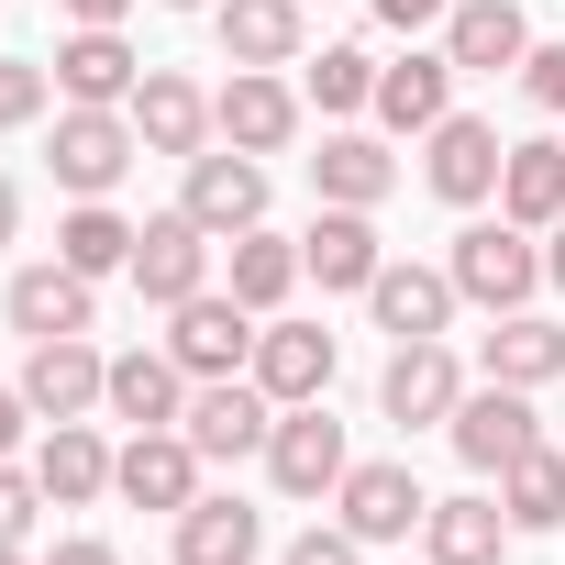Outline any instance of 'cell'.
<instances>
[{
  "mask_svg": "<svg viewBox=\"0 0 565 565\" xmlns=\"http://www.w3.org/2000/svg\"><path fill=\"white\" fill-rule=\"evenodd\" d=\"M311 67V100L322 111H377V56L366 45H322V56H300Z\"/></svg>",
  "mask_w": 565,
  "mask_h": 565,
  "instance_id": "cell-34",
  "label": "cell"
},
{
  "mask_svg": "<svg viewBox=\"0 0 565 565\" xmlns=\"http://www.w3.org/2000/svg\"><path fill=\"white\" fill-rule=\"evenodd\" d=\"M444 111H455V56H422L411 45L399 67H377V122L388 134H433Z\"/></svg>",
  "mask_w": 565,
  "mask_h": 565,
  "instance_id": "cell-27",
  "label": "cell"
},
{
  "mask_svg": "<svg viewBox=\"0 0 565 565\" xmlns=\"http://www.w3.org/2000/svg\"><path fill=\"white\" fill-rule=\"evenodd\" d=\"M178 211H189L200 233H222V244H233V233H255V222H266V167H255L244 145H233V156H211V145H200V156H189Z\"/></svg>",
  "mask_w": 565,
  "mask_h": 565,
  "instance_id": "cell-9",
  "label": "cell"
},
{
  "mask_svg": "<svg viewBox=\"0 0 565 565\" xmlns=\"http://www.w3.org/2000/svg\"><path fill=\"white\" fill-rule=\"evenodd\" d=\"M167 322H178V333H167V355H178L189 377H244V366H255V333H266L233 289H200V300H178Z\"/></svg>",
  "mask_w": 565,
  "mask_h": 565,
  "instance_id": "cell-3",
  "label": "cell"
},
{
  "mask_svg": "<svg viewBox=\"0 0 565 565\" xmlns=\"http://www.w3.org/2000/svg\"><path fill=\"white\" fill-rule=\"evenodd\" d=\"M45 565H122V554H111V543H100V532H78V543H56V554H45Z\"/></svg>",
  "mask_w": 565,
  "mask_h": 565,
  "instance_id": "cell-41",
  "label": "cell"
},
{
  "mask_svg": "<svg viewBox=\"0 0 565 565\" xmlns=\"http://www.w3.org/2000/svg\"><path fill=\"white\" fill-rule=\"evenodd\" d=\"M366 311H377V333H399V344H433V333H444L466 300H455V266H399V255H388V266L366 277Z\"/></svg>",
  "mask_w": 565,
  "mask_h": 565,
  "instance_id": "cell-14",
  "label": "cell"
},
{
  "mask_svg": "<svg viewBox=\"0 0 565 565\" xmlns=\"http://www.w3.org/2000/svg\"><path fill=\"white\" fill-rule=\"evenodd\" d=\"M444 56L466 67V78H521V56H532V23H521V0H466V12H444Z\"/></svg>",
  "mask_w": 565,
  "mask_h": 565,
  "instance_id": "cell-21",
  "label": "cell"
},
{
  "mask_svg": "<svg viewBox=\"0 0 565 565\" xmlns=\"http://www.w3.org/2000/svg\"><path fill=\"white\" fill-rule=\"evenodd\" d=\"M311 189H322L333 211H377V200L399 189V156H388L377 134H322V156H311Z\"/></svg>",
  "mask_w": 565,
  "mask_h": 565,
  "instance_id": "cell-22",
  "label": "cell"
},
{
  "mask_svg": "<svg viewBox=\"0 0 565 565\" xmlns=\"http://www.w3.org/2000/svg\"><path fill=\"white\" fill-rule=\"evenodd\" d=\"M366 12H377L388 34H422V23H444V0H366Z\"/></svg>",
  "mask_w": 565,
  "mask_h": 565,
  "instance_id": "cell-39",
  "label": "cell"
},
{
  "mask_svg": "<svg viewBox=\"0 0 565 565\" xmlns=\"http://www.w3.org/2000/svg\"><path fill=\"white\" fill-rule=\"evenodd\" d=\"M134 233H145V222H122L111 200H78V211L56 222V255H67L78 277H111V266H134Z\"/></svg>",
  "mask_w": 565,
  "mask_h": 565,
  "instance_id": "cell-33",
  "label": "cell"
},
{
  "mask_svg": "<svg viewBox=\"0 0 565 565\" xmlns=\"http://www.w3.org/2000/svg\"><path fill=\"white\" fill-rule=\"evenodd\" d=\"M167 12H211V0H167Z\"/></svg>",
  "mask_w": 565,
  "mask_h": 565,
  "instance_id": "cell-45",
  "label": "cell"
},
{
  "mask_svg": "<svg viewBox=\"0 0 565 565\" xmlns=\"http://www.w3.org/2000/svg\"><path fill=\"white\" fill-rule=\"evenodd\" d=\"M200 466H211V455H200V444L167 422V433H134V444L111 455V488H122L134 510H167V521H178V510L200 499Z\"/></svg>",
  "mask_w": 565,
  "mask_h": 565,
  "instance_id": "cell-11",
  "label": "cell"
},
{
  "mask_svg": "<svg viewBox=\"0 0 565 565\" xmlns=\"http://www.w3.org/2000/svg\"><path fill=\"white\" fill-rule=\"evenodd\" d=\"M422 565H433V554H422Z\"/></svg>",
  "mask_w": 565,
  "mask_h": 565,
  "instance_id": "cell-47",
  "label": "cell"
},
{
  "mask_svg": "<svg viewBox=\"0 0 565 565\" xmlns=\"http://www.w3.org/2000/svg\"><path fill=\"white\" fill-rule=\"evenodd\" d=\"M422 477L411 466H344V488H333V521L355 532V543H411L422 532Z\"/></svg>",
  "mask_w": 565,
  "mask_h": 565,
  "instance_id": "cell-13",
  "label": "cell"
},
{
  "mask_svg": "<svg viewBox=\"0 0 565 565\" xmlns=\"http://www.w3.org/2000/svg\"><path fill=\"white\" fill-rule=\"evenodd\" d=\"M0 311H12V333H34V344H56V333H89V277H78L67 255H56V266H23Z\"/></svg>",
  "mask_w": 565,
  "mask_h": 565,
  "instance_id": "cell-25",
  "label": "cell"
},
{
  "mask_svg": "<svg viewBox=\"0 0 565 565\" xmlns=\"http://www.w3.org/2000/svg\"><path fill=\"white\" fill-rule=\"evenodd\" d=\"M433 156H422V178L455 200V211H477V200H499V167H510V145H499V122H477V111H444L433 134H422Z\"/></svg>",
  "mask_w": 565,
  "mask_h": 565,
  "instance_id": "cell-8",
  "label": "cell"
},
{
  "mask_svg": "<svg viewBox=\"0 0 565 565\" xmlns=\"http://www.w3.org/2000/svg\"><path fill=\"white\" fill-rule=\"evenodd\" d=\"M277 565H355V532H344V521H333V532H300Z\"/></svg>",
  "mask_w": 565,
  "mask_h": 565,
  "instance_id": "cell-38",
  "label": "cell"
},
{
  "mask_svg": "<svg viewBox=\"0 0 565 565\" xmlns=\"http://www.w3.org/2000/svg\"><path fill=\"white\" fill-rule=\"evenodd\" d=\"M344 422L322 411V399H300V411H277V433H266V477L289 488V499H333L344 488Z\"/></svg>",
  "mask_w": 565,
  "mask_h": 565,
  "instance_id": "cell-5",
  "label": "cell"
},
{
  "mask_svg": "<svg viewBox=\"0 0 565 565\" xmlns=\"http://www.w3.org/2000/svg\"><path fill=\"white\" fill-rule=\"evenodd\" d=\"M444 433H455V455H466L477 477H499V466H521V455L543 444V422H532V388H499V377H488V388H466Z\"/></svg>",
  "mask_w": 565,
  "mask_h": 565,
  "instance_id": "cell-7",
  "label": "cell"
},
{
  "mask_svg": "<svg viewBox=\"0 0 565 565\" xmlns=\"http://www.w3.org/2000/svg\"><path fill=\"white\" fill-rule=\"evenodd\" d=\"M189 388H200V377H189V366L156 344V355H111V388H100V411H111V422H134V433H167V422L189 411Z\"/></svg>",
  "mask_w": 565,
  "mask_h": 565,
  "instance_id": "cell-19",
  "label": "cell"
},
{
  "mask_svg": "<svg viewBox=\"0 0 565 565\" xmlns=\"http://www.w3.org/2000/svg\"><path fill=\"white\" fill-rule=\"evenodd\" d=\"M34 477H45L56 510H89V499H111V444H100L89 422H56L45 455H34Z\"/></svg>",
  "mask_w": 565,
  "mask_h": 565,
  "instance_id": "cell-28",
  "label": "cell"
},
{
  "mask_svg": "<svg viewBox=\"0 0 565 565\" xmlns=\"http://www.w3.org/2000/svg\"><path fill=\"white\" fill-rule=\"evenodd\" d=\"M300 277H311V266H300V244H289V233H266V222H255V233H233V300H244L255 322L289 300Z\"/></svg>",
  "mask_w": 565,
  "mask_h": 565,
  "instance_id": "cell-31",
  "label": "cell"
},
{
  "mask_svg": "<svg viewBox=\"0 0 565 565\" xmlns=\"http://www.w3.org/2000/svg\"><path fill=\"white\" fill-rule=\"evenodd\" d=\"M134 156H145L134 111H100V100H67V111H56V189H78V200H111Z\"/></svg>",
  "mask_w": 565,
  "mask_h": 565,
  "instance_id": "cell-2",
  "label": "cell"
},
{
  "mask_svg": "<svg viewBox=\"0 0 565 565\" xmlns=\"http://www.w3.org/2000/svg\"><path fill=\"white\" fill-rule=\"evenodd\" d=\"M300 12L311 0H211V34L233 67H300Z\"/></svg>",
  "mask_w": 565,
  "mask_h": 565,
  "instance_id": "cell-20",
  "label": "cell"
},
{
  "mask_svg": "<svg viewBox=\"0 0 565 565\" xmlns=\"http://www.w3.org/2000/svg\"><path fill=\"white\" fill-rule=\"evenodd\" d=\"M499 211H510L521 233H554V222H565V145H554V134H521V145H510Z\"/></svg>",
  "mask_w": 565,
  "mask_h": 565,
  "instance_id": "cell-24",
  "label": "cell"
},
{
  "mask_svg": "<svg viewBox=\"0 0 565 565\" xmlns=\"http://www.w3.org/2000/svg\"><path fill=\"white\" fill-rule=\"evenodd\" d=\"M45 67H56V89H67V100H100V111H122V100L145 89V56L122 45V23H78Z\"/></svg>",
  "mask_w": 565,
  "mask_h": 565,
  "instance_id": "cell-16",
  "label": "cell"
},
{
  "mask_svg": "<svg viewBox=\"0 0 565 565\" xmlns=\"http://www.w3.org/2000/svg\"><path fill=\"white\" fill-rule=\"evenodd\" d=\"M100 388H111V355H100L89 333H56V344L23 355V399H34V422H89Z\"/></svg>",
  "mask_w": 565,
  "mask_h": 565,
  "instance_id": "cell-10",
  "label": "cell"
},
{
  "mask_svg": "<svg viewBox=\"0 0 565 565\" xmlns=\"http://www.w3.org/2000/svg\"><path fill=\"white\" fill-rule=\"evenodd\" d=\"M455 399H466V366L444 355V333H433V344H399V355H388V377H377V411H388L399 433L455 422Z\"/></svg>",
  "mask_w": 565,
  "mask_h": 565,
  "instance_id": "cell-18",
  "label": "cell"
},
{
  "mask_svg": "<svg viewBox=\"0 0 565 565\" xmlns=\"http://www.w3.org/2000/svg\"><path fill=\"white\" fill-rule=\"evenodd\" d=\"M211 244H222V233H200L189 211H156V222L134 233V266H122V277H134L156 311H178V300H200V289H211Z\"/></svg>",
  "mask_w": 565,
  "mask_h": 565,
  "instance_id": "cell-4",
  "label": "cell"
},
{
  "mask_svg": "<svg viewBox=\"0 0 565 565\" xmlns=\"http://www.w3.org/2000/svg\"><path fill=\"white\" fill-rule=\"evenodd\" d=\"M521 89H532L543 111H565V45H532V56H521Z\"/></svg>",
  "mask_w": 565,
  "mask_h": 565,
  "instance_id": "cell-37",
  "label": "cell"
},
{
  "mask_svg": "<svg viewBox=\"0 0 565 565\" xmlns=\"http://www.w3.org/2000/svg\"><path fill=\"white\" fill-rule=\"evenodd\" d=\"M178 433H189L211 466H233V455H255V444L277 433V399H266L255 377H200L189 411H178Z\"/></svg>",
  "mask_w": 565,
  "mask_h": 565,
  "instance_id": "cell-6",
  "label": "cell"
},
{
  "mask_svg": "<svg viewBox=\"0 0 565 565\" xmlns=\"http://www.w3.org/2000/svg\"><path fill=\"white\" fill-rule=\"evenodd\" d=\"M543 277H554V289H565V222H554V255H543Z\"/></svg>",
  "mask_w": 565,
  "mask_h": 565,
  "instance_id": "cell-44",
  "label": "cell"
},
{
  "mask_svg": "<svg viewBox=\"0 0 565 565\" xmlns=\"http://www.w3.org/2000/svg\"><path fill=\"white\" fill-rule=\"evenodd\" d=\"M45 100H56V67H34V56H0V134L45 122Z\"/></svg>",
  "mask_w": 565,
  "mask_h": 565,
  "instance_id": "cell-35",
  "label": "cell"
},
{
  "mask_svg": "<svg viewBox=\"0 0 565 565\" xmlns=\"http://www.w3.org/2000/svg\"><path fill=\"white\" fill-rule=\"evenodd\" d=\"M333 366H344V355H333V333H322V322H266L244 377H255L277 411H300V399H322V388H333Z\"/></svg>",
  "mask_w": 565,
  "mask_h": 565,
  "instance_id": "cell-15",
  "label": "cell"
},
{
  "mask_svg": "<svg viewBox=\"0 0 565 565\" xmlns=\"http://www.w3.org/2000/svg\"><path fill=\"white\" fill-rule=\"evenodd\" d=\"M499 543H510V510L499 499H433L422 510V554L433 565H499Z\"/></svg>",
  "mask_w": 565,
  "mask_h": 565,
  "instance_id": "cell-29",
  "label": "cell"
},
{
  "mask_svg": "<svg viewBox=\"0 0 565 565\" xmlns=\"http://www.w3.org/2000/svg\"><path fill=\"white\" fill-rule=\"evenodd\" d=\"M477 366H488L499 388H554V377H565V322H543V311H499V333L477 344Z\"/></svg>",
  "mask_w": 565,
  "mask_h": 565,
  "instance_id": "cell-23",
  "label": "cell"
},
{
  "mask_svg": "<svg viewBox=\"0 0 565 565\" xmlns=\"http://www.w3.org/2000/svg\"><path fill=\"white\" fill-rule=\"evenodd\" d=\"M34 510H56V499H45V477L0 466V543H34Z\"/></svg>",
  "mask_w": 565,
  "mask_h": 565,
  "instance_id": "cell-36",
  "label": "cell"
},
{
  "mask_svg": "<svg viewBox=\"0 0 565 565\" xmlns=\"http://www.w3.org/2000/svg\"><path fill=\"white\" fill-rule=\"evenodd\" d=\"M67 12H78V23H122V12H134V0H67Z\"/></svg>",
  "mask_w": 565,
  "mask_h": 565,
  "instance_id": "cell-43",
  "label": "cell"
},
{
  "mask_svg": "<svg viewBox=\"0 0 565 565\" xmlns=\"http://www.w3.org/2000/svg\"><path fill=\"white\" fill-rule=\"evenodd\" d=\"M266 554V521L244 499H189L178 510V565H255Z\"/></svg>",
  "mask_w": 565,
  "mask_h": 565,
  "instance_id": "cell-30",
  "label": "cell"
},
{
  "mask_svg": "<svg viewBox=\"0 0 565 565\" xmlns=\"http://www.w3.org/2000/svg\"><path fill=\"white\" fill-rule=\"evenodd\" d=\"M122 111H134L145 156H178V167H189V156L211 145V89H200V78H178V67H145V89H134Z\"/></svg>",
  "mask_w": 565,
  "mask_h": 565,
  "instance_id": "cell-17",
  "label": "cell"
},
{
  "mask_svg": "<svg viewBox=\"0 0 565 565\" xmlns=\"http://www.w3.org/2000/svg\"><path fill=\"white\" fill-rule=\"evenodd\" d=\"M23 422H34V399H23V388H0V466H12V444H23Z\"/></svg>",
  "mask_w": 565,
  "mask_h": 565,
  "instance_id": "cell-40",
  "label": "cell"
},
{
  "mask_svg": "<svg viewBox=\"0 0 565 565\" xmlns=\"http://www.w3.org/2000/svg\"><path fill=\"white\" fill-rule=\"evenodd\" d=\"M12 233H23V189L0 178V255H12Z\"/></svg>",
  "mask_w": 565,
  "mask_h": 565,
  "instance_id": "cell-42",
  "label": "cell"
},
{
  "mask_svg": "<svg viewBox=\"0 0 565 565\" xmlns=\"http://www.w3.org/2000/svg\"><path fill=\"white\" fill-rule=\"evenodd\" d=\"M444 266H455V300H477L488 322H499V311H532V289H543V244H532L510 211H499V222H466Z\"/></svg>",
  "mask_w": 565,
  "mask_h": 565,
  "instance_id": "cell-1",
  "label": "cell"
},
{
  "mask_svg": "<svg viewBox=\"0 0 565 565\" xmlns=\"http://www.w3.org/2000/svg\"><path fill=\"white\" fill-rule=\"evenodd\" d=\"M0 565H23V543H0Z\"/></svg>",
  "mask_w": 565,
  "mask_h": 565,
  "instance_id": "cell-46",
  "label": "cell"
},
{
  "mask_svg": "<svg viewBox=\"0 0 565 565\" xmlns=\"http://www.w3.org/2000/svg\"><path fill=\"white\" fill-rule=\"evenodd\" d=\"M499 510H510V532H565V455L532 444L521 466H499Z\"/></svg>",
  "mask_w": 565,
  "mask_h": 565,
  "instance_id": "cell-32",
  "label": "cell"
},
{
  "mask_svg": "<svg viewBox=\"0 0 565 565\" xmlns=\"http://www.w3.org/2000/svg\"><path fill=\"white\" fill-rule=\"evenodd\" d=\"M211 134L244 145V156H277L300 134V89L277 78V67H233V89H211Z\"/></svg>",
  "mask_w": 565,
  "mask_h": 565,
  "instance_id": "cell-12",
  "label": "cell"
},
{
  "mask_svg": "<svg viewBox=\"0 0 565 565\" xmlns=\"http://www.w3.org/2000/svg\"><path fill=\"white\" fill-rule=\"evenodd\" d=\"M300 266L322 277V289H366V277L388 266V244H377V222H366V211H333V200H322V222L300 233Z\"/></svg>",
  "mask_w": 565,
  "mask_h": 565,
  "instance_id": "cell-26",
  "label": "cell"
}]
</instances>
